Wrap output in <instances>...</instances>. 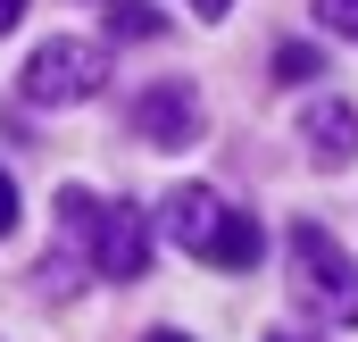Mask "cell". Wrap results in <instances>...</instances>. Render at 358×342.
Returning <instances> with one entry per match:
<instances>
[{
    "label": "cell",
    "mask_w": 358,
    "mask_h": 342,
    "mask_svg": "<svg viewBox=\"0 0 358 342\" xmlns=\"http://www.w3.org/2000/svg\"><path fill=\"white\" fill-rule=\"evenodd\" d=\"M167 234H176L192 259H208V267H259V251H267V234H259V217L250 209H225L208 184H183V192H167Z\"/></svg>",
    "instance_id": "obj_2"
},
{
    "label": "cell",
    "mask_w": 358,
    "mask_h": 342,
    "mask_svg": "<svg viewBox=\"0 0 358 342\" xmlns=\"http://www.w3.org/2000/svg\"><path fill=\"white\" fill-rule=\"evenodd\" d=\"M108 76V59L92 50V42H42L25 67H17V92L34 100V109H67V100H92Z\"/></svg>",
    "instance_id": "obj_4"
},
{
    "label": "cell",
    "mask_w": 358,
    "mask_h": 342,
    "mask_svg": "<svg viewBox=\"0 0 358 342\" xmlns=\"http://www.w3.org/2000/svg\"><path fill=\"white\" fill-rule=\"evenodd\" d=\"M317 17H325L342 42H358V0H317Z\"/></svg>",
    "instance_id": "obj_9"
},
{
    "label": "cell",
    "mask_w": 358,
    "mask_h": 342,
    "mask_svg": "<svg viewBox=\"0 0 358 342\" xmlns=\"http://www.w3.org/2000/svg\"><path fill=\"white\" fill-rule=\"evenodd\" d=\"M17 226V184H8V167H0V234Z\"/></svg>",
    "instance_id": "obj_10"
},
{
    "label": "cell",
    "mask_w": 358,
    "mask_h": 342,
    "mask_svg": "<svg viewBox=\"0 0 358 342\" xmlns=\"http://www.w3.org/2000/svg\"><path fill=\"white\" fill-rule=\"evenodd\" d=\"M267 342H308V334H267Z\"/></svg>",
    "instance_id": "obj_13"
},
{
    "label": "cell",
    "mask_w": 358,
    "mask_h": 342,
    "mask_svg": "<svg viewBox=\"0 0 358 342\" xmlns=\"http://www.w3.org/2000/svg\"><path fill=\"white\" fill-rule=\"evenodd\" d=\"M183 8H200V17H225V8H234V0H183Z\"/></svg>",
    "instance_id": "obj_12"
},
{
    "label": "cell",
    "mask_w": 358,
    "mask_h": 342,
    "mask_svg": "<svg viewBox=\"0 0 358 342\" xmlns=\"http://www.w3.org/2000/svg\"><path fill=\"white\" fill-rule=\"evenodd\" d=\"M275 76H283V84H308V76H325V59H317L308 42H283V50H275Z\"/></svg>",
    "instance_id": "obj_7"
},
{
    "label": "cell",
    "mask_w": 358,
    "mask_h": 342,
    "mask_svg": "<svg viewBox=\"0 0 358 342\" xmlns=\"http://www.w3.org/2000/svg\"><path fill=\"white\" fill-rule=\"evenodd\" d=\"M108 25H117V34H159V17H150L142 0H108Z\"/></svg>",
    "instance_id": "obj_8"
},
{
    "label": "cell",
    "mask_w": 358,
    "mask_h": 342,
    "mask_svg": "<svg viewBox=\"0 0 358 342\" xmlns=\"http://www.w3.org/2000/svg\"><path fill=\"white\" fill-rule=\"evenodd\" d=\"M150 342H183V334H150Z\"/></svg>",
    "instance_id": "obj_14"
},
{
    "label": "cell",
    "mask_w": 358,
    "mask_h": 342,
    "mask_svg": "<svg viewBox=\"0 0 358 342\" xmlns=\"http://www.w3.org/2000/svg\"><path fill=\"white\" fill-rule=\"evenodd\" d=\"M59 226H67V251L50 259V284L59 267H92L108 284H134L150 267V217L134 200H92V192H59Z\"/></svg>",
    "instance_id": "obj_1"
},
{
    "label": "cell",
    "mask_w": 358,
    "mask_h": 342,
    "mask_svg": "<svg viewBox=\"0 0 358 342\" xmlns=\"http://www.w3.org/2000/svg\"><path fill=\"white\" fill-rule=\"evenodd\" d=\"M300 142H308L317 167H350L358 159V109L350 100H317V109L300 117Z\"/></svg>",
    "instance_id": "obj_6"
},
{
    "label": "cell",
    "mask_w": 358,
    "mask_h": 342,
    "mask_svg": "<svg viewBox=\"0 0 358 342\" xmlns=\"http://www.w3.org/2000/svg\"><path fill=\"white\" fill-rule=\"evenodd\" d=\"M134 134L142 142H159V151H183L192 134H200V100H192V84H150L142 100H134Z\"/></svg>",
    "instance_id": "obj_5"
},
{
    "label": "cell",
    "mask_w": 358,
    "mask_h": 342,
    "mask_svg": "<svg viewBox=\"0 0 358 342\" xmlns=\"http://www.w3.org/2000/svg\"><path fill=\"white\" fill-rule=\"evenodd\" d=\"M25 8H34V0H0V34H8V25H17Z\"/></svg>",
    "instance_id": "obj_11"
},
{
    "label": "cell",
    "mask_w": 358,
    "mask_h": 342,
    "mask_svg": "<svg viewBox=\"0 0 358 342\" xmlns=\"http://www.w3.org/2000/svg\"><path fill=\"white\" fill-rule=\"evenodd\" d=\"M292 301L317 309L325 326H358V259H342V242L325 226H292Z\"/></svg>",
    "instance_id": "obj_3"
}]
</instances>
